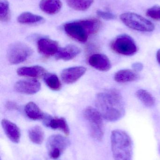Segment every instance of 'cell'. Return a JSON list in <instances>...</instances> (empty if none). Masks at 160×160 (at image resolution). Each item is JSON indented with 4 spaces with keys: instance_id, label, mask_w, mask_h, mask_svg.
Masks as SVG:
<instances>
[{
    "instance_id": "cell-5",
    "label": "cell",
    "mask_w": 160,
    "mask_h": 160,
    "mask_svg": "<svg viewBox=\"0 0 160 160\" xmlns=\"http://www.w3.org/2000/svg\"><path fill=\"white\" fill-rule=\"evenodd\" d=\"M120 18L126 26L135 31L151 32L155 30L154 23L136 13L126 12L120 15Z\"/></svg>"
},
{
    "instance_id": "cell-26",
    "label": "cell",
    "mask_w": 160,
    "mask_h": 160,
    "mask_svg": "<svg viewBox=\"0 0 160 160\" xmlns=\"http://www.w3.org/2000/svg\"><path fill=\"white\" fill-rule=\"evenodd\" d=\"M146 15L153 19L160 21V6H155L148 8L147 11Z\"/></svg>"
},
{
    "instance_id": "cell-11",
    "label": "cell",
    "mask_w": 160,
    "mask_h": 160,
    "mask_svg": "<svg viewBox=\"0 0 160 160\" xmlns=\"http://www.w3.org/2000/svg\"><path fill=\"white\" fill-rule=\"evenodd\" d=\"M45 126L54 130H59L66 135L70 134V129L66 120L64 118H54L46 114L42 120Z\"/></svg>"
},
{
    "instance_id": "cell-9",
    "label": "cell",
    "mask_w": 160,
    "mask_h": 160,
    "mask_svg": "<svg viewBox=\"0 0 160 160\" xmlns=\"http://www.w3.org/2000/svg\"><path fill=\"white\" fill-rule=\"evenodd\" d=\"M15 89L19 93L32 95L37 93L41 88V85L36 80H21L15 83Z\"/></svg>"
},
{
    "instance_id": "cell-2",
    "label": "cell",
    "mask_w": 160,
    "mask_h": 160,
    "mask_svg": "<svg viewBox=\"0 0 160 160\" xmlns=\"http://www.w3.org/2000/svg\"><path fill=\"white\" fill-rule=\"evenodd\" d=\"M111 139L114 160H132L133 144L126 132L121 130H115L112 132Z\"/></svg>"
},
{
    "instance_id": "cell-20",
    "label": "cell",
    "mask_w": 160,
    "mask_h": 160,
    "mask_svg": "<svg viewBox=\"0 0 160 160\" xmlns=\"http://www.w3.org/2000/svg\"><path fill=\"white\" fill-rule=\"evenodd\" d=\"M43 20H44L43 17L29 12H23L17 18L18 22L23 24H34Z\"/></svg>"
},
{
    "instance_id": "cell-13",
    "label": "cell",
    "mask_w": 160,
    "mask_h": 160,
    "mask_svg": "<svg viewBox=\"0 0 160 160\" xmlns=\"http://www.w3.org/2000/svg\"><path fill=\"white\" fill-rule=\"evenodd\" d=\"M88 63L92 67L103 72L109 71L111 68V64L110 59L103 54H93L89 57Z\"/></svg>"
},
{
    "instance_id": "cell-8",
    "label": "cell",
    "mask_w": 160,
    "mask_h": 160,
    "mask_svg": "<svg viewBox=\"0 0 160 160\" xmlns=\"http://www.w3.org/2000/svg\"><path fill=\"white\" fill-rule=\"evenodd\" d=\"M70 145V141L63 135L54 134L47 141V148L51 158L56 159Z\"/></svg>"
},
{
    "instance_id": "cell-17",
    "label": "cell",
    "mask_w": 160,
    "mask_h": 160,
    "mask_svg": "<svg viewBox=\"0 0 160 160\" xmlns=\"http://www.w3.org/2000/svg\"><path fill=\"white\" fill-rule=\"evenodd\" d=\"M39 7L44 13L54 15L60 12L62 8V2L61 0H41Z\"/></svg>"
},
{
    "instance_id": "cell-4",
    "label": "cell",
    "mask_w": 160,
    "mask_h": 160,
    "mask_svg": "<svg viewBox=\"0 0 160 160\" xmlns=\"http://www.w3.org/2000/svg\"><path fill=\"white\" fill-rule=\"evenodd\" d=\"M83 116L89 124L92 137L97 141H102L104 128L101 114L97 109L88 107L84 111Z\"/></svg>"
},
{
    "instance_id": "cell-28",
    "label": "cell",
    "mask_w": 160,
    "mask_h": 160,
    "mask_svg": "<svg viewBox=\"0 0 160 160\" xmlns=\"http://www.w3.org/2000/svg\"><path fill=\"white\" fill-rule=\"evenodd\" d=\"M5 107L8 110H15L18 109L17 103L11 101L8 102L6 104Z\"/></svg>"
},
{
    "instance_id": "cell-12",
    "label": "cell",
    "mask_w": 160,
    "mask_h": 160,
    "mask_svg": "<svg viewBox=\"0 0 160 160\" xmlns=\"http://www.w3.org/2000/svg\"><path fill=\"white\" fill-rule=\"evenodd\" d=\"M84 67L77 66L64 69L61 73V78L64 82L71 84L80 78L86 72Z\"/></svg>"
},
{
    "instance_id": "cell-6",
    "label": "cell",
    "mask_w": 160,
    "mask_h": 160,
    "mask_svg": "<svg viewBox=\"0 0 160 160\" xmlns=\"http://www.w3.org/2000/svg\"><path fill=\"white\" fill-rule=\"evenodd\" d=\"M111 48L116 53L125 56H132L138 51L134 39L127 34L118 36L112 42Z\"/></svg>"
},
{
    "instance_id": "cell-23",
    "label": "cell",
    "mask_w": 160,
    "mask_h": 160,
    "mask_svg": "<svg viewBox=\"0 0 160 160\" xmlns=\"http://www.w3.org/2000/svg\"><path fill=\"white\" fill-rule=\"evenodd\" d=\"M136 96L147 107H151L155 104V98L151 93L145 89H139L136 92Z\"/></svg>"
},
{
    "instance_id": "cell-15",
    "label": "cell",
    "mask_w": 160,
    "mask_h": 160,
    "mask_svg": "<svg viewBox=\"0 0 160 160\" xmlns=\"http://www.w3.org/2000/svg\"><path fill=\"white\" fill-rule=\"evenodd\" d=\"M17 72L18 76L33 78H44L47 74L46 69L39 66L20 68Z\"/></svg>"
},
{
    "instance_id": "cell-19",
    "label": "cell",
    "mask_w": 160,
    "mask_h": 160,
    "mask_svg": "<svg viewBox=\"0 0 160 160\" xmlns=\"http://www.w3.org/2000/svg\"><path fill=\"white\" fill-rule=\"evenodd\" d=\"M140 76L137 72L130 69H123L116 73L114 79L117 82L126 83L139 79Z\"/></svg>"
},
{
    "instance_id": "cell-3",
    "label": "cell",
    "mask_w": 160,
    "mask_h": 160,
    "mask_svg": "<svg viewBox=\"0 0 160 160\" xmlns=\"http://www.w3.org/2000/svg\"><path fill=\"white\" fill-rule=\"evenodd\" d=\"M66 33L72 39L81 42H86L89 35H94L95 25L90 18L68 22L64 25Z\"/></svg>"
},
{
    "instance_id": "cell-7",
    "label": "cell",
    "mask_w": 160,
    "mask_h": 160,
    "mask_svg": "<svg viewBox=\"0 0 160 160\" xmlns=\"http://www.w3.org/2000/svg\"><path fill=\"white\" fill-rule=\"evenodd\" d=\"M33 53L32 49L24 43L16 42L11 44L7 50V58L12 64H18L26 61Z\"/></svg>"
},
{
    "instance_id": "cell-27",
    "label": "cell",
    "mask_w": 160,
    "mask_h": 160,
    "mask_svg": "<svg viewBox=\"0 0 160 160\" xmlns=\"http://www.w3.org/2000/svg\"><path fill=\"white\" fill-rule=\"evenodd\" d=\"M96 14L100 18L106 20H112L116 18V15L111 12L108 11H103L101 10H98Z\"/></svg>"
},
{
    "instance_id": "cell-21",
    "label": "cell",
    "mask_w": 160,
    "mask_h": 160,
    "mask_svg": "<svg viewBox=\"0 0 160 160\" xmlns=\"http://www.w3.org/2000/svg\"><path fill=\"white\" fill-rule=\"evenodd\" d=\"M68 5L77 11H85L94 3V0H65Z\"/></svg>"
},
{
    "instance_id": "cell-18",
    "label": "cell",
    "mask_w": 160,
    "mask_h": 160,
    "mask_svg": "<svg viewBox=\"0 0 160 160\" xmlns=\"http://www.w3.org/2000/svg\"><path fill=\"white\" fill-rule=\"evenodd\" d=\"M24 112L27 117L34 120H43L46 115L37 105L33 102L26 104L24 107Z\"/></svg>"
},
{
    "instance_id": "cell-24",
    "label": "cell",
    "mask_w": 160,
    "mask_h": 160,
    "mask_svg": "<svg viewBox=\"0 0 160 160\" xmlns=\"http://www.w3.org/2000/svg\"><path fill=\"white\" fill-rule=\"evenodd\" d=\"M44 82L48 87L54 91H59L61 89V82L56 75L47 73L44 77Z\"/></svg>"
},
{
    "instance_id": "cell-29",
    "label": "cell",
    "mask_w": 160,
    "mask_h": 160,
    "mask_svg": "<svg viewBox=\"0 0 160 160\" xmlns=\"http://www.w3.org/2000/svg\"><path fill=\"white\" fill-rule=\"evenodd\" d=\"M132 68L135 72H140L143 69V65L141 63L135 62L132 65Z\"/></svg>"
},
{
    "instance_id": "cell-10",
    "label": "cell",
    "mask_w": 160,
    "mask_h": 160,
    "mask_svg": "<svg viewBox=\"0 0 160 160\" xmlns=\"http://www.w3.org/2000/svg\"><path fill=\"white\" fill-rule=\"evenodd\" d=\"M37 48L39 53L45 56L56 55L60 49L57 41L47 38L39 39L37 42Z\"/></svg>"
},
{
    "instance_id": "cell-1",
    "label": "cell",
    "mask_w": 160,
    "mask_h": 160,
    "mask_svg": "<svg viewBox=\"0 0 160 160\" xmlns=\"http://www.w3.org/2000/svg\"><path fill=\"white\" fill-rule=\"evenodd\" d=\"M96 105L102 118L110 122L117 121L125 115L123 97L116 88H111L99 93L96 98Z\"/></svg>"
},
{
    "instance_id": "cell-16",
    "label": "cell",
    "mask_w": 160,
    "mask_h": 160,
    "mask_svg": "<svg viewBox=\"0 0 160 160\" xmlns=\"http://www.w3.org/2000/svg\"><path fill=\"white\" fill-rule=\"evenodd\" d=\"M81 52V50L77 46L69 45L65 48L60 49L56 54L57 60L68 61L72 60L79 55Z\"/></svg>"
},
{
    "instance_id": "cell-25",
    "label": "cell",
    "mask_w": 160,
    "mask_h": 160,
    "mask_svg": "<svg viewBox=\"0 0 160 160\" xmlns=\"http://www.w3.org/2000/svg\"><path fill=\"white\" fill-rule=\"evenodd\" d=\"M10 19L9 4L7 0H0V20L8 22Z\"/></svg>"
},
{
    "instance_id": "cell-30",
    "label": "cell",
    "mask_w": 160,
    "mask_h": 160,
    "mask_svg": "<svg viewBox=\"0 0 160 160\" xmlns=\"http://www.w3.org/2000/svg\"><path fill=\"white\" fill-rule=\"evenodd\" d=\"M157 58L158 62L160 65V49L158 50L157 52Z\"/></svg>"
},
{
    "instance_id": "cell-31",
    "label": "cell",
    "mask_w": 160,
    "mask_h": 160,
    "mask_svg": "<svg viewBox=\"0 0 160 160\" xmlns=\"http://www.w3.org/2000/svg\"><path fill=\"white\" fill-rule=\"evenodd\" d=\"M159 151H160V148H159Z\"/></svg>"
},
{
    "instance_id": "cell-14",
    "label": "cell",
    "mask_w": 160,
    "mask_h": 160,
    "mask_svg": "<svg viewBox=\"0 0 160 160\" xmlns=\"http://www.w3.org/2000/svg\"><path fill=\"white\" fill-rule=\"evenodd\" d=\"M1 123L8 138L13 142L18 143L21 137V132L18 127L13 122L6 119H3Z\"/></svg>"
},
{
    "instance_id": "cell-22",
    "label": "cell",
    "mask_w": 160,
    "mask_h": 160,
    "mask_svg": "<svg viewBox=\"0 0 160 160\" xmlns=\"http://www.w3.org/2000/svg\"><path fill=\"white\" fill-rule=\"evenodd\" d=\"M28 135L31 142L36 144H41L44 141V131L39 126H35L30 128Z\"/></svg>"
}]
</instances>
